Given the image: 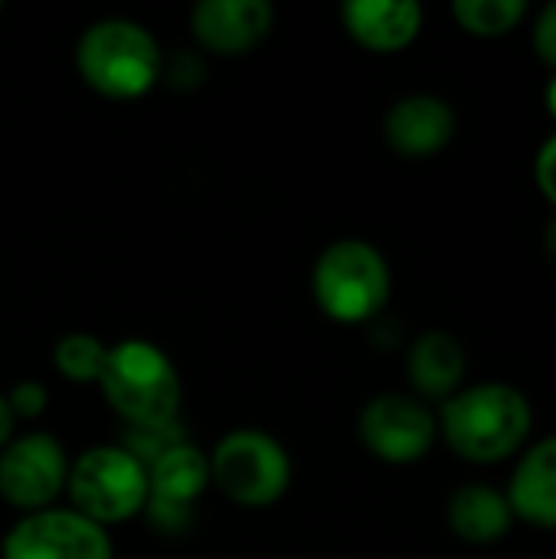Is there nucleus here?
<instances>
[{
  "instance_id": "nucleus-8",
  "label": "nucleus",
  "mask_w": 556,
  "mask_h": 559,
  "mask_svg": "<svg viewBox=\"0 0 556 559\" xmlns=\"http://www.w3.org/2000/svg\"><path fill=\"white\" fill-rule=\"evenodd\" d=\"M66 478L69 462L62 445L46 432L7 442L0 452V498L20 511H46L66 488Z\"/></svg>"
},
{
  "instance_id": "nucleus-13",
  "label": "nucleus",
  "mask_w": 556,
  "mask_h": 559,
  "mask_svg": "<svg viewBox=\"0 0 556 559\" xmlns=\"http://www.w3.org/2000/svg\"><path fill=\"white\" fill-rule=\"evenodd\" d=\"M505 498L528 527L556 531V436L524 449Z\"/></svg>"
},
{
  "instance_id": "nucleus-17",
  "label": "nucleus",
  "mask_w": 556,
  "mask_h": 559,
  "mask_svg": "<svg viewBox=\"0 0 556 559\" xmlns=\"http://www.w3.org/2000/svg\"><path fill=\"white\" fill-rule=\"evenodd\" d=\"M531 13L528 0H456L452 16L472 36H505L524 23Z\"/></svg>"
},
{
  "instance_id": "nucleus-19",
  "label": "nucleus",
  "mask_w": 556,
  "mask_h": 559,
  "mask_svg": "<svg viewBox=\"0 0 556 559\" xmlns=\"http://www.w3.org/2000/svg\"><path fill=\"white\" fill-rule=\"evenodd\" d=\"M531 43H534V52L541 56V62H547L556 72V0H551L537 13L534 29H531Z\"/></svg>"
},
{
  "instance_id": "nucleus-24",
  "label": "nucleus",
  "mask_w": 556,
  "mask_h": 559,
  "mask_svg": "<svg viewBox=\"0 0 556 559\" xmlns=\"http://www.w3.org/2000/svg\"><path fill=\"white\" fill-rule=\"evenodd\" d=\"M544 249H547V255L556 262V216H551V223L544 229Z\"/></svg>"
},
{
  "instance_id": "nucleus-23",
  "label": "nucleus",
  "mask_w": 556,
  "mask_h": 559,
  "mask_svg": "<svg viewBox=\"0 0 556 559\" xmlns=\"http://www.w3.org/2000/svg\"><path fill=\"white\" fill-rule=\"evenodd\" d=\"M10 432H13V416H10V409H7V400L0 396V452H3V445L10 442Z\"/></svg>"
},
{
  "instance_id": "nucleus-25",
  "label": "nucleus",
  "mask_w": 556,
  "mask_h": 559,
  "mask_svg": "<svg viewBox=\"0 0 556 559\" xmlns=\"http://www.w3.org/2000/svg\"><path fill=\"white\" fill-rule=\"evenodd\" d=\"M544 102H547V111L556 118V72L551 75V82H547V88H544Z\"/></svg>"
},
{
  "instance_id": "nucleus-15",
  "label": "nucleus",
  "mask_w": 556,
  "mask_h": 559,
  "mask_svg": "<svg viewBox=\"0 0 556 559\" xmlns=\"http://www.w3.org/2000/svg\"><path fill=\"white\" fill-rule=\"evenodd\" d=\"M465 347L449 331H426L413 341L406 377L419 400H449L465 380Z\"/></svg>"
},
{
  "instance_id": "nucleus-10",
  "label": "nucleus",
  "mask_w": 556,
  "mask_h": 559,
  "mask_svg": "<svg viewBox=\"0 0 556 559\" xmlns=\"http://www.w3.org/2000/svg\"><path fill=\"white\" fill-rule=\"evenodd\" d=\"M210 485V459L180 442L147 465V521L157 531L177 534L190 524L197 498Z\"/></svg>"
},
{
  "instance_id": "nucleus-21",
  "label": "nucleus",
  "mask_w": 556,
  "mask_h": 559,
  "mask_svg": "<svg viewBox=\"0 0 556 559\" xmlns=\"http://www.w3.org/2000/svg\"><path fill=\"white\" fill-rule=\"evenodd\" d=\"M534 180H537V190L556 206V134L541 144L534 157Z\"/></svg>"
},
{
  "instance_id": "nucleus-18",
  "label": "nucleus",
  "mask_w": 556,
  "mask_h": 559,
  "mask_svg": "<svg viewBox=\"0 0 556 559\" xmlns=\"http://www.w3.org/2000/svg\"><path fill=\"white\" fill-rule=\"evenodd\" d=\"M105 354L108 347L92 337V334H66L56 350H52V360H56V370L66 377V380H75V383H98L102 377V367H105Z\"/></svg>"
},
{
  "instance_id": "nucleus-9",
  "label": "nucleus",
  "mask_w": 556,
  "mask_h": 559,
  "mask_svg": "<svg viewBox=\"0 0 556 559\" xmlns=\"http://www.w3.org/2000/svg\"><path fill=\"white\" fill-rule=\"evenodd\" d=\"M3 559H111V540L79 511L46 508L7 534Z\"/></svg>"
},
{
  "instance_id": "nucleus-6",
  "label": "nucleus",
  "mask_w": 556,
  "mask_h": 559,
  "mask_svg": "<svg viewBox=\"0 0 556 559\" xmlns=\"http://www.w3.org/2000/svg\"><path fill=\"white\" fill-rule=\"evenodd\" d=\"M210 478L233 504L269 508L285 495L292 481V465L285 449L272 436L256 429H239L216 445L210 462Z\"/></svg>"
},
{
  "instance_id": "nucleus-14",
  "label": "nucleus",
  "mask_w": 556,
  "mask_h": 559,
  "mask_svg": "<svg viewBox=\"0 0 556 559\" xmlns=\"http://www.w3.org/2000/svg\"><path fill=\"white\" fill-rule=\"evenodd\" d=\"M341 16L347 33L374 52H397L423 29V7L416 0H351Z\"/></svg>"
},
{
  "instance_id": "nucleus-4",
  "label": "nucleus",
  "mask_w": 556,
  "mask_h": 559,
  "mask_svg": "<svg viewBox=\"0 0 556 559\" xmlns=\"http://www.w3.org/2000/svg\"><path fill=\"white\" fill-rule=\"evenodd\" d=\"M311 288L331 321L364 324L377 318L390 298V265L370 242L341 239L321 252Z\"/></svg>"
},
{
  "instance_id": "nucleus-3",
  "label": "nucleus",
  "mask_w": 556,
  "mask_h": 559,
  "mask_svg": "<svg viewBox=\"0 0 556 559\" xmlns=\"http://www.w3.org/2000/svg\"><path fill=\"white\" fill-rule=\"evenodd\" d=\"M82 79L108 98H138L161 75V49L134 20L92 23L75 49Z\"/></svg>"
},
{
  "instance_id": "nucleus-7",
  "label": "nucleus",
  "mask_w": 556,
  "mask_h": 559,
  "mask_svg": "<svg viewBox=\"0 0 556 559\" xmlns=\"http://www.w3.org/2000/svg\"><path fill=\"white\" fill-rule=\"evenodd\" d=\"M360 442L383 462L406 465L423 459L436 442L433 409L410 393H383L360 413Z\"/></svg>"
},
{
  "instance_id": "nucleus-22",
  "label": "nucleus",
  "mask_w": 556,
  "mask_h": 559,
  "mask_svg": "<svg viewBox=\"0 0 556 559\" xmlns=\"http://www.w3.org/2000/svg\"><path fill=\"white\" fill-rule=\"evenodd\" d=\"M203 75V66L197 62L193 52H177L170 62H167V82L174 88H187V85H197Z\"/></svg>"
},
{
  "instance_id": "nucleus-5",
  "label": "nucleus",
  "mask_w": 556,
  "mask_h": 559,
  "mask_svg": "<svg viewBox=\"0 0 556 559\" xmlns=\"http://www.w3.org/2000/svg\"><path fill=\"white\" fill-rule=\"evenodd\" d=\"M66 488L72 511L92 524H121L147 504V468L128 449L98 445L75 459Z\"/></svg>"
},
{
  "instance_id": "nucleus-20",
  "label": "nucleus",
  "mask_w": 556,
  "mask_h": 559,
  "mask_svg": "<svg viewBox=\"0 0 556 559\" xmlns=\"http://www.w3.org/2000/svg\"><path fill=\"white\" fill-rule=\"evenodd\" d=\"M7 409H10V416H16V419H36V416H43V409H46V390L39 386V383H16L10 393H7Z\"/></svg>"
},
{
  "instance_id": "nucleus-2",
  "label": "nucleus",
  "mask_w": 556,
  "mask_h": 559,
  "mask_svg": "<svg viewBox=\"0 0 556 559\" xmlns=\"http://www.w3.org/2000/svg\"><path fill=\"white\" fill-rule=\"evenodd\" d=\"M98 386L131 429L177 423L180 377L167 354L147 341H121L108 347Z\"/></svg>"
},
{
  "instance_id": "nucleus-12",
  "label": "nucleus",
  "mask_w": 556,
  "mask_h": 559,
  "mask_svg": "<svg viewBox=\"0 0 556 559\" xmlns=\"http://www.w3.org/2000/svg\"><path fill=\"white\" fill-rule=\"evenodd\" d=\"M456 111L439 95H406L400 98L387 118L383 134L387 144L403 157H433L456 138Z\"/></svg>"
},
{
  "instance_id": "nucleus-11",
  "label": "nucleus",
  "mask_w": 556,
  "mask_h": 559,
  "mask_svg": "<svg viewBox=\"0 0 556 559\" xmlns=\"http://www.w3.org/2000/svg\"><path fill=\"white\" fill-rule=\"evenodd\" d=\"M275 23L265 0H203L193 10V36L203 49L220 56H242L256 49Z\"/></svg>"
},
{
  "instance_id": "nucleus-16",
  "label": "nucleus",
  "mask_w": 556,
  "mask_h": 559,
  "mask_svg": "<svg viewBox=\"0 0 556 559\" xmlns=\"http://www.w3.org/2000/svg\"><path fill=\"white\" fill-rule=\"evenodd\" d=\"M446 518H449L452 534L462 537L465 544H495L514 524V511L505 491L492 485H462L449 498Z\"/></svg>"
},
{
  "instance_id": "nucleus-1",
  "label": "nucleus",
  "mask_w": 556,
  "mask_h": 559,
  "mask_svg": "<svg viewBox=\"0 0 556 559\" xmlns=\"http://www.w3.org/2000/svg\"><path fill=\"white\" fill-rule=\"evenodd\" d=\"M436 426L459 459L495 465L528 445L534 409L531 400L511 383H478L449 396Z\"/></svg>"
}]
</instances>
